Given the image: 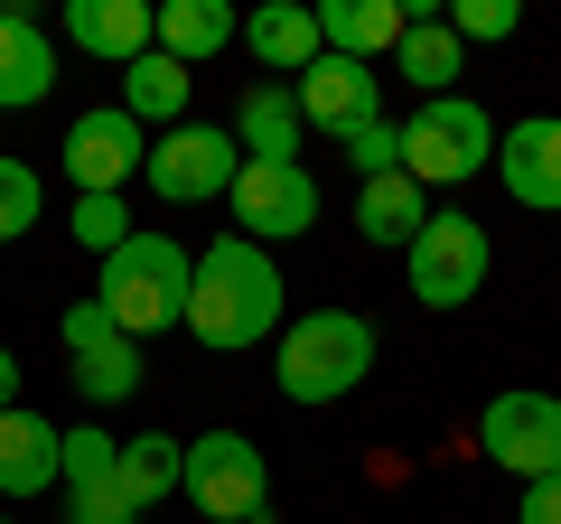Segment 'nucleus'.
Instances as JSON below:
<instances>
[{"label": "nucleus", "instance_id": "obj_1", "mask_svg": "<svg viewBox=\"0 0 561 524\" xmlns=\"http://www.w3.org/2000/svg\"><path fill=\"white\" fill-rule=\"evenodd\" d=\"M272 328H280V262L243 235H216L197 253V282H187V338L216 356H243Z\"/></svg>", "mask_w": 561, "mask_h": 524}, {"label": "nucleus", "instance_id": "obj_2", "mask_svg": "<svg viewBox=\"0 0 561 524\" xmlns=\"http://www.w3.org/2000/svg\"><path fill=\"white\" fill-rule=\"evenodd\" d=\"M187 282H197V253L169 235H131L103 253L94 272V300L122 338H160V328H187Z\"/></svg>", "mask_w": 561, "mask_h": 524}, {"label": "nucleus", "instance_id": "obj_3", "mask_svg": "<svg viewBox=\"0 0 561 524\" xmlns=\"http://www.w3.org/2000/svg\"><path fill=\"white\" fill-rule=\"evenodd\" d=\"M375 375V319L365 309H300L280 328V394L290 403H346Z\"/></svg>", "mask_w": 561, "mask_h": 524}, {"label": "nucleus", "instance_id": "obj_4", "mask_svg": "<svg viewBox=\"0 0 561 524\" xmlns=\"http://www.w3.org/2000/svg\"><path fill=\"white\" fill-rule=\"evenodd\" d=\"M486 160H496V122H486V103H468V94H440V103H421V113L402 122V179H412L421 197L478 179Z\"/></svg>", "mask_w": 561, "mask_h": 524}, {"label": "nucleus", "instance_id": "obj_5", "mask_svg": "<svg viewBox=\"0 0 561 524\" xmlns=\"http://www.w3.org/2000/svg\"><path fill=\"white\" fill-rule=\"evenodd\" d=\"M402 282H412L421 309H468L486 291V225L468 206H431V225L402 253Z\"/></svg>", "mask_w": 561, "mask_h": 524}, {"label": "nucleus", "instance_id": "obj_6", "mask_svg": "<svg viewBox=\"0 0 561 524\" xmlns=\"http://www.w3.org/2000/svg\"><path fill=\"white\" fill-rule=\"evenodd\" d=\"M140 179H150V197H169V206H206V197L225 206L234 179H243L234 122H179V132H160L150 160H140Z\"/></svg>", "mask_w": 561, "mask_h": 524}, {"label": "nucleus", "instance_id": "obj_7", "mask_svg": "<svg viewBox=\"0 0 561 524\" xmlns=\"http://www.w3.org/2000/svg\"><path fill=\"white\" fill-rule=\"evenodd\" d=\"M179 497L206 524H243V515H272V468H262V449L243 431H206V441H187Z\"/></svg>", "mask_w": 561, "mask_h": 524}, {"label": "nucleus", "instance_id": "obj_8", "mask_svg": "<svg viewBox=\"0 0 561 524\" xmlns=\"http://www.w3.org/2000/svg\"><path fill=\"white\" fill-rule=\"evenodd\" d=\"M478 459L505 478H552L561 468V394H496L478 412Z\"/></svg>", "mask_w": 561, "mask_h": 524}, {"label": "nucleus", "instance_id": "obj_9", "mask_svg": "<svg viewBox=\"0 0 561 524\" xmlns=\"http://www.w3.org/2000/svg\"><path fill=\"white\" fill-rule=\"evenodd\" d=\"M225 216H234L243 243H290V235H309V225H319V179H309L300 160H243Z\"/></svg>", "mask_w": 561, "mask_h": 524}, {"label": "nucleus", "instance_id": "obj_10", "mask_svg": "<svg viewBox=\"0 0 561 524\" xmlns=\"http://www.w3.org/2000/svg\"><path fill=\"white\" fill-rule=\"evenodd\" d=\"M66 179H76V197H122V187L140 179V160H150V132H140L122 103H94V113L66 122Z\"/></svg>", "mask_w": 561, "mask_h": 524}, {"label": "nucleus", "instance_id": "obj_11", "mask_svg": "<svg viewBox=\"0 0 561 524\" xmlns=\"http://www.w3.org/2000/svg\"><path fill=\"white\" fill-rule=\"evenodd\" d=\"M290 94H300V122H309V132H328V141H356L365 122H383V76H375V66H356V57H319Z\"/></svg>", "mask_w": 561, "mask_h": 524}, {"label": "nucleus", "instance_id": "obj_12", "mask_svg": "<svg viewBox=\"0 0 561 524\" xmlns=\"http://www.w3.org/2000/svg\"><path fill=\"white\" fill-rule=\"evenodd\" d=\"M66 356H76L84 403H122V394L140 384V338H122V328L103 319V300H76V309H66Z\"/></svg>", "mask_w": 561, "mask_h": 524}, {"label": "nucleus", "instance_id": "obj_13", "mask_svg": "<svg viewBox=\"0 0 561 524\" xmlns=\"http://www.w3.org/2000/svg\"><path fill=\"white\" fill-rule=\"evenodd\" d=\"M496 169H505V197H515V206H542V216H561V122H552V113L505 122Z\"/></svg>", "mask_w": 561, "mask_h": 524}, {"label": "nucleus", "instance_id": "obj_14", "mask_svg": "<svg viewBox=\"0 0 561 524\" xmlns=\"http://www.w3.org/2000/svg\"><path fill=\"white\" fill-rule=\"evenodd\" d=\"M66 38L103 66H140L160 47V10L150 0H66Z\"/></svg>", "mask_w": 561, "mask_h": 524}, {"label": "nucleus", "instance_id": "obj_15", "mask_svg": "<svg viewBox=\"0 0 561 524\" xmlns=\"http://www.w3.org/2000/svg\"><path fill=\"white\" fill-rule=\"evenodd\" d=\"M66 487V431L38 412H0V497H47Z\"/></svg>", "mask_w": 561, "mask_h": 524}, {"label": "nucleus", "instance_id": "obj_16", "mask_svg": "<svg viewBox=\"0 0 561 524\" xmlns=\"http://www.w3.org/2000/svg\"><path fill=\"white\" fill-rule=\"evenodd\" d=\"M243 47H253L262 76H290V84L328 57V47H319V10H300V0H262L253 20H243Z\"/></svg>", "mask_w": 561, "mask_h": 524}, {"label": "nucleus", "instance_id": "obj_17", "mask_svg": "<svg viewBox=\"0 0 561 524\" xmlns=\"http://www.w3.org/2000/svg\"><path fill=\"white\" fill-rule=\"evenodd\" d=\"M402 0H319V47L328 57H356V66H375V57H393L402 47Z\"/></svg>", "mask_w": 561, "mask_h": 524}, {"label": "nucleus", "instance_id": "obj_18", "mask_svg": "<svg viewBox=\"0 0 561 524\" xmlns=\"http://www.w3.org/2000/svg\"><path fill=\"white\" fill-rule=\"evenodd\" d=\"M47 84H57V47H47V29L28 20V10H0V113L47 103Z\"/></svg>", "mask_w": 561, "mask_h": 524}, {"label": "nucleus", "instance_id": "obj_19", "mask_svg": "<svg viewBox=\"0 0 561 524\" xmlns=\"http://www.w3.org/2000/svg\"><path fill=\"white\" fill-rule=\"evenodd\" d=\"M431 225V197H421L412 179H356V235L365 243H383V253H412V235Z\"/></svg>", "mask_w": 561, "mask_h": 524}, {"label": "nucleus", "instance_id": "obj_20", "mask_svg": "<svg viewBox=\"0 0 561 524\" xmlns=\"http://www.w3.org/2000/svg\"><path fill=\"white\" fill-rule=\"evenodd\" d=\"M459 66H468V47H459V29H449V20H412V29H402V47H393V76L412 84L421 103L459 94Z\"/></svg>", "mask_w": 561, "mask_h": 524}, {"label": "nucleus", "instance_id": "obj_21", "mask_svg": "<svg viewBox=\"0 0 561 524\" xmlns=\"http://www.w3.org/2000/svg\"><path fill=\"white\" fill-rule=\"evenodd\" d=\"M234 38H243V20L225 0H160V57H179L187 76H197L206 57H225Z\"/></svg>", "mask_w": 561, "mask_h": 524}, {"label": "nucleus", "instance_id": "obj_22", "mask_svg": "<svg viewBox=\"0 0 561 524\" xmlns=\"http://www.w3.org/2000/svg\"><path fill=\"white\" fill-rule=\"evenodd\" d=\"M300 94L290 84H253V94L234 103V141H243V160H300Z\"/></svg>", "mask_w": 561, "mask_h": 524}, {"label": "nucleus", "instance_id": "obj_23", "mask_svg": "<svg viewBox=\"0 0 561 524\" xmlns=\"http://www.w3.org/2000/svg\"><path fill=\"white\" fill-rule=\"evenodd\" d=\"M122 113H131L150 141H160V132H179V122H187V66L160 57V47H150L140 66H122Z\"/></svg>", "mask_w": 561, "mask_h": 524}, {"label": "nucleus", "instance_id": "obj_24", "mask_svg": "<svg viewBox=\"0 0 561 524\" xmlns=\"http://www.w3.org/2000/svg\"><path fill=\"white\" fill-rule=\"evenodd\" d=\"M179 468H187V441H169V431H131V441H122L113 487L131 497V515H150L160 497H179Z\"/></svg>", "mask_w": 561, "mask_h": 524}, {"label": "nucleus", "instance_id": "obj_25", "mask_svg": "<svg viewBox=\"0 0 561 524\" xmlns=\"http://www.w3.org/2000/svg\"><path fill=\"white\" fill-rule=\"evenodd\" d=\"M38 216H47V179H38L28 160H10V150H0V243H20Z\"/></svg>", "mask_w": 561, "mask_h": 524}, {"label": "nucleus", "instance_id": "obj_26", "mask_svg": "<svg viewBox=\"0 0 561 524\" xmlns=\"http://www.w3.org/2000/svg\"><path fill=\"white\" fill-rule=\"evenodd\" d=\"M113 468H122V441L103 422H76L66 431V487H113Z\"/></svg>", "mask_w": 561, "mask_h": 524}, {"label": "nucleus", "instance_id": "obj_27", "mask_svg": "<svg viewBox=\"0 0 561 524\" xmlns=\"http://www.w3.org/2000/svg\"><path fill=\"white\" fill-rule=\"evenodd\" d=\"M346 160H356V179H393L402 169V122H365L356 141H337Z\"/></svg>", "mask_w": 561, "mask_h": 524}, {"label": "nucleus", "instance_id": "obj_28", "mask_svg": "<svg viewBox=\"0 0 561 524\" xmlns=\"http://www.w3.org/2000/svg\"><path fill=\"white\" fill-rule=\"evenodd\" d=\"M76 243H94V253L131 243V206L122 197H76Z\"/></svg>", "mask_w": 561, "mask_h": 524}, {"label": "nucleus", "instance_id": "obj_29", "mask_svg": "<svg viewBox=\"0 0 561 524\" xmlns=\"http://www.w3.org/2000/svg\"><path fill=\"white\" fill-rule=\"evenodd\" d=\"M449 29H459V47H468V38H515L524 10H515V0H459V10H449Z\"/></svg>", "mask_w": 561, "mask_h": 524}, {"label": "nucleus", "instance_id": "obj_30", "mask_svg": "<svg viewBox=\"0 0 561 524\" xmlns=\"http://www.w3.org/2000/svg\"><path fill=\"white\" fill-rule=\"evenodd\" d=\"M66 524H140L122 487H66Z\"/></svg>", "mask_w": 561, "mask_h": 524}, {"label": "nucleus", "instance_id": "obj_31", "mask_svg": "<svg viewBox=\"0 0 561 524\" xmlns=\"http://www.w3.org/2000/svg\"><path fill=\"white\" fill-rule=\"evenodd\" d=\"M515 524H561V468L524 487V515H515Z\"/></svg>", "mask_w": 561, "mask_h": 524}, {"label": "nucleus", "instance_id": "obj_32", "mask_svg": "<svg viewBox=\"0 0 561 524\" xmlns=\"http://www.w3.org/2000/svg\"><path fill=\"white\" fill-rule=\"evenodd\" d=\"M0 412H20V356L0 346Z\"/></svg>", "mask_w": 561, "mask_h": 524}, {"label": "nucleus", "instance_id": "obj_33", "mask_svg": "<svg viewBox=\"0 0 561 524\" xmlns=\"http://www.w3.org/2000/svg\"><path fill=\"white\" fill-rule=\"evenodd\" d=\"M243 524H280V515H243Z\"/></svg>", "mask_w": 561, "mask_h": 524}]
</instances>
